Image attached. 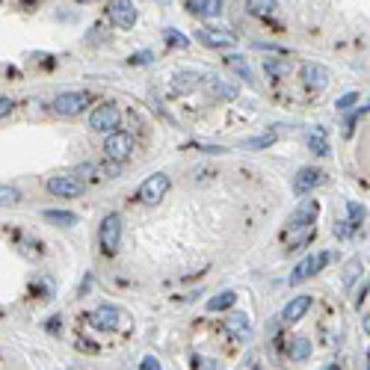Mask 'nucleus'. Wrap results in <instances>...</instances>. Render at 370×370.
Instances as JSON below:
<instances>
[{
	"instance_id": "obj_1",
	"label": "nucleus",
	"mask_w": 370,
	"mask_h": 370,
	"mask_svg": "<svg viewBox=\"0 0 370 370\" xmlns=\"http://www.w3.org/2000/svg\"><path fill=\"white\" fill-rule=\"evenodd\" d=\"M169 187H172V181H169V175L157 172V175L145 178V181L139 184V189H136V198H139V202H143V205H157L160 198H163V196L169 193Z\"/></svg>"
},
{
	"instance_id": "obj_2",
	"label": "nucleus",
	"mask_w": 370,
	"mask_h": 370,
	"mask_svg": "<svg viewBox=\"0 0 370 370\" xmlns=\"http://www.w3.org/2000/svg\"><path fill=\"white\" fill-rule=\"evenodd\" d=\"M134 152V136L127 131H110V136L104 139V154L110 160H116V163H122L127 160Z\"/></svg>"
},
{
	"instance_id": "obj_3",
	"label": "nucleus",
	"mask_w": 370,
	"mask_h": 370,
	"mask_svg": "<svg viewBox=\"0 0 370 370\" xmlns=\"http://www.w3.org/2000/svg\"><path fill=\"white\" fill-rule=\"evenodd\" d=\"M119 243H122V216L107 214L104 223H101V252L104 255H116Z\"/></svg>"
},
{
	"instance_id": "obj_4",
	"label": "nucleus",
	"mask_w": 370,
	"mask_h": 370,
	"mask_svg": "<svg viewBox=\"0 0 370 370\" xmlns=\"http://www.w3.org/2000/svg\"><path fill=\"white\" fill-rule=\"evenodd\" d=\"M317 216H320V202H317V198H305V202L291 214V219H287V232H302V228H311L317 223Z\"/></svg>"
},
{
	"instance_id": "obj_5",
	"label": "nucleus",
	"mask_w": 370,
	"mask_h": 370,
	"mask_svg": "<svg viewBox=\"0 0 370 370\" xmlns=\"http://www.w3.org/2000/svg\"><path fill=\"white\" fill-rule=\"evenodd\" d=\"M86 104H89V95H86V92H63V95L54 98V113L72 119V116L83 113Z\"/></svg>"
},
{
	"instance_id": "obj_6",
	"label": "nucleus",
	"mask_w": 370,
	"mask_h": 370,
	"mask_svg": "<svg viewBox=\"0 0 370 370\" xmlns=\"http://www.w3.org/2000/svg\"><path fill=\"white\" fill-rule=\"evenodd\" d=\"M119 119H122V113H119V107H113V104H98L95 110H92V116H89V127L92 131H116L119 127Z\"/></svg>"
},
{
	"instance_id": "obj_7",
	"label": "nucleus",
	"mask_w": 370,
	"mask_h": 370,
	"mask_svg": "<svg viewBox=\"0 0 370 370\" xmlns=\"http://www.w3.org/2000/svg\"><path fill=\"white\" fill-rule=\"evenodd\" d=\"M329 264V252H320V255H308L305 261H299L296 267H294V273H291V278L287 282L291 285H302L305 278H311V276H317L320 269H323Z\"/></svg>"
},
{
	"instance_id": "obj_8",
	"label": "nucleus",
	"mask_w": 370,
	"mask_h": 370,
	"mask_svg": "<svg viewBox=\"0 0 370 370\" xmlns=\"http://www.w3.org/2000/svg\"><path fill=\"white\" fill-rule=\"evenodd\" d=\"M89 323L101 332H116L119 323H122V311L116 305H98L92 314H89Z\"/></svg>"
},
{
	"instance_id": "obj_9",
	"label": "nucleus",
	"mask_w": 370,
	"mask_h": 370,
	"mask_svg": "<svg viewBox=\"0 0 370 370\" xmlns=\"http://www.w3.org/2000/svg\"><path fill=\"white\" fill-rule=\"evenodd\" d=\"M107 15L119 30H131L136 24V9H134L131 0H113L110 9H107Z\"/></svg>"
},
{
	"instance_id": "obj_10",
	"label": "nucleus",
	"mask_w": 370,
	"mask_h": 370,
	"mask_svg": "<svg viewBox=\"0 0 370 370\" xmlns=\"http://www.w3.org/2000/svg\"><path fill=\"white\" fill-rule=\"evenodd\" d=\"M48 193H54L59 198H74L83 193V184H80V178H74V175H54L51 181H48Z\"/></svg>"
},
{
	"instance_id": "obj_11",
	"label": "nucleus",
	"mask_w": 370,
	"mask_h": 370,
	"mask_svg": "<svg viewBox=\"0 0 370 370\" xmlns=\"http://www.w3.org/2000/svg\"><path fill=\"white\" fill-rule=\"evenodd\" d=\"M223 329H225V335L232 338V341H249V338H252V323H249V317L240 314V311L232 314V317H225Z\"/></svg>"
},
{
	"instance_id": "obj_12",
	"label": "nucleus",
	"mask_w": 370,
	"mask_h": 370,
	"mask_svg": "<svg viewBox=\"0 0 370 370\" xmlns=\"http://www.w3.org/2000/svg\"><path fill=\"white\" fill-rule=\"evenodd\" d=\"M323 181V172L314 166H305V169H299V175H294V193L296 196H305V193H311V189Z\"/></svg>"
},
{
	"instance_id": "obj_13",
	"label": "nucleus",
	"mask_w": 370,
	"mask_h": 370,
	"mask_svg": "<svg viewBox=\"0 0 370 370\" xmlns=\"http://www.w3.org/2000/svg\"><path fill=\"white\" fill-rule=\"evenodd\" d=\"M198 42L207 45V48H234L237 39H234L232 33H223V30L202 27V30H198Z\"/></svg>"
},
{
	"instance_id": "obj_14",
	"label": "nucleus",
	"mask_w": 370,
	"mask_h": 370,
	"mask_svg": "<svg viewBox=\"0 0 370 370\" xmlns=\"http://www.w3.org/2000/svg\"><path fill=\"white\" fill-rule=\"evenodd\" d=\"M302 80L308 89H326L329 86V68L317 65V63H305L302 65Z\"/></svg>"
},
{
	"instance_id": "obj_15",
	"label": "nucleus",
	"mask_w": 370,
	"mask_h": 370,
	"mask_svg": "<svg viewBox=\"0 0 370 370\" xmlns=\"http://www.w3.org/2000/svg\"><path fill=\"white\" fill-rule=\"evenodd\" d=\"M308 308H311V296H296V299H291V302L285 305L282 320H285V323H296V320L305 317Z\"/></svg>"
},
{
	"instance_id": "obj_16",
	"label": "nucleus",
	"mask_w": 370,
	"mask_h": 370,
	"mask_svg": "<svg viewBox=\"0 0 370 370\" xmlns=\"http://www.w3.org/2000/svg\"><path fill=\"white\" fill-rule=\"evenodd\" d=\"M187 9L193 15H202V18H214L223 12V0H187Z\"/></svg>"
},
{
	"instance_id": "obj_17",
	"label": "nucleus",
	"mask_w": 370,
	"mask_h": 370,
	"mask_svg": "<svg viewBox=\"0 0 370 370\" xmlns=\"http://www.w3.org/2000/svg\"><path fill=\"white\" fill-rule=\"evenodd\" d=\"M287 356H291L294 362H305V358L311 356V341H308V338H294L291 347H287Z\"/></svg>"
},
{
	"instance_id": "obj_18",
	"label": "nucleus",
	"mask_w": 370,
	"mask_h": 370,
	"mask_svg": "<svg viewBox=\"0 0 370 370\" xmlns=\"http://www.w3.org/2000/svg\"><path fill=\"white\" fill-rule=\"evenodd\" d=\"M211 92H214V98H223V101H234V98H237V86H234V83H225V80H219V77H214V80H211Z\"/></svg>"
},
{
	"instance_id": "obj_19",
	"label": "nucleus",
	"mask_w": 370,
	"mask_h": 370,
	"mask_svg": "<svg viewBox=\"0 0 370 370\" xmlns=\"http://www.w3.org/2000/svg\"><path fill=\"white\" fill-rule=\"evenodd\" d=\"M237 302V294L234 291H225V294H216L207 299V311H225V308H232Z\"/></svg>"
},
{
	"instance_id": "obj_20",
	"label": "nucleus",
	"mask_w": 370,
	"mask_h": 370,
	"mask_svg": "<svg viewBox=\"0 0 370 370\" xmlns=\"http://www.w3.org/2000/svg\"><path fill=\"white\" fill-rule=\"evenodd\" d=\"M198 83H202V74H198V72H181V74H175V89H178V92H189V89H196Z\"/></svg>"
},
{
	"instance_id": "obj_21",
	"label": "nucleus",
	"mask_w": 370,
	"mask_h": 370,
	"mask_svg": "<svg viewBox=\"0 0 370 370\" xmlns=\"http://www.w3.org/2000/svg\"><path fill=\"white\" fill-rule=\"evenodd\" d=\"M308 148H311V154H320V157H326L329 154V139L323 131H311L308 134Z\"/></svg>"
},
{
	"instance_id": "obj_22",
	"label": "nucleus",
	"mask_w": 370,
	"mask_h": 370,
	"mask_svg": "<svg viewBox=\"0 0 370 370\" xmlns=\"http://www.w3.org/2000/svg\"><path fill=\"white\" fill-rule=\"evenodd\" d=\"M225 63H228V65H232V68H234V72H237L240 77H243V80H249V83H255V74H252V68H249V63H246V59H243V56H237V54H234V56H228V59H225Z\"/></svg>"
},
{
	"instance_id": "obj_23",
	"label": "nucleus",
	"mask_w": 370,
	"mask_h": 370,
	"mask_svg": "<svg viewBox=\"0 0 370 370\" xmlns=\"http://www.w3.org/2000/svg\"><path fill=\"white\" fill-rule=\"evenodd\" d=\"M276 0H246V9L252 15H269V12H276Z\"/></svg>"
},
{
	"instance_id": "obj_24",
	"label": "nucleus",
	"mask_w": 370,
	"mask_h": 370,
	"mask_svg": "<svg viewBox=\"0 0 370 370\" xmlns=\"http://www.w3.org/2000/svg\"><path fill=\"white\" fill-rule=\"evenodd\" d=\"M48 223H56V225H74L77 223V214L72 211H45Z\"/></svg>"
},
{
	"instance_id": "obj_25",
	"label": "nucleus",
	"mask_w": 370,
	"mask_h": 370,
	"mask_svg": "<svg viewBox=\"0 0 370 370\" xmlns=\"http://www.w3.org/2000/svg\"><path fill=\"white\" fill-rule=\"evenodd\" d=\"M18 202H21V193L9 184H0V207H12Z\"/></svg>"
},
{
	"instance_id": "obj_26",
	"label": "nucleus",
	"mask_w": 370,
	"mask_h": 370,
	"mask_svg": "<svg viewBox=\"0 0 370 370\" xmlns=\"http://www.w3.org/2000/svg\"><path fill=\"white\" fill-rule=\"evenodd\" d=\"M347 211H349V219H347V223L349 225H362L364 223V216H367V211H364V207L362 205H358V202H347Z\"/></svg>"
},
{
	"instance_id": "obj_27",
	"label": "nucleus",
	"mask_w": 370,
	"mask_h": 370,
	"mask_svg": "<svg viewBox=\"0 0 370 370\" xmlns=\"http://www.w3.org/2000/svg\"><path fill=\"white\" fill-rule=\"evenodd\" d=\"M163 39H166L169 45H175V48H187L189 45V39L181 33V30H175V27H166L163 30Z\"/></svg>"
},
{
	"instance_id": "obj_28",
	"label": "nucleus",
	"mask_w": 370,
	"mask_h": 370,
	"mask_svg": "<svg viewBox=\"0 0 370 370\" xmlns=\"http://www.w3.org/2000/svg\"><path fill=\"white\" fill-rule=\"evenodd\" d=\"M276 143V136L273 134H267V136H255V139H246V152H255V148H269Z\"/></svg>"
},
{
	"instance_id": "obj_29",
	"label": "nucleus",
	"mask_w": 370,
	"mask_h": 370,
	"mask_svg": "<svg viewBox=\"0 0 370 370\" xmlns=\"http://www.w3.org/2000/svg\"><path fill=\"white\" fill-rule=\"evenodd\" d=\"M358 273H362V261H358V258H353V261L347 264V273H344V285H347V287L353 285Z\"/></svg>"
},
{
	"instance_id": "obj_30",
	"label": "nucleus",
	"mask_w": 370,
	"mask_h": 370,
	"mask_svg": "<svg viewBox=\"0 0 370 370\" xmlns=\"http://www.w3.org/2000/svg\"><path fill=\"white\" fill-rule=\"evenodd\" d=\"M131 65H148V63H154V54L152 51H139V54H134L131 59H127Z\"/></svg>"
},
{
	"instance_id": "obj_31",
	"label": "nucleus",
	"mask_w": 370,
	"mask_h": 370,
	"mask_svg": "<svg viewBox=\"0 0 370 370\" xmlns=\"http://www.w3.org/2000/svg\"><path fill=\"white\" fill-rule=\"evenodd\" d=\"M356 101H358V95H356V92H347L344 98H338V104H335V107H338V110H349Z\"/></svg>"
},
{
	"instance_id": "obj_32",
	"label": "nucleus",
	"mask_w": 370,
	"mask_h": 370,
	"mask_svg": "<svg viewBox=\"0 0 370 370\" xmlns=\"http://www.w3.org/2000/svg\"><path fill=\"white\" fill-rule=\"evenodd\" d=\"M139 367H143V370H160L163 364H160L154 356H145V358H143V364H139Z\"/></svg>"
},
{
	"instance_id": "obj_33",
	"label": "nucleus",
	"mask_w": 370,
	"mask_h": 370,
	"mask_svg": "<svg viewBox=\"0 0 370 370\" xmlns=\"http://www.w3.org/2000/svg\"><path fill=\"white\" fill-rule=\"evenodd\" d=\"M349 232H353V225L349 223H338L335 225V237H349Z\"/></svg>"
},
{
	"instance_id": "obj_34",
	"label": "nucleus",
	"mask_w": 370,
	"mask_h": 370,
	"mask_svg": "<svg viewBox=\"0 0 370 370\" xmlns=\"http://www.w3.org/2000/svg\"><path fill=\"white\" fill-rule=\"evenodd\" d=\"M9 113H12V101H9V98H0V119Z\"/></svg>"
},
{
	"instance_id": "obj_35",
	"label": "nucleus",
	"mask_w": 370,
	"mask_h": 370,
	"mask_svg": "<svg viewBox=\"0 0 370 370\" xmlns=\"http://www.w3.org/2000/svg\"><path fill=\"white\" fill-rule=\"evenodd\" d=\"M154 3H160V6H169V3H172V0H154Z\"/></svg>"
},
{
	"instance_id": "obj_36",
	"label": "nucleus",
	"mask_w": 370,
	"mask_h": 370,
	"mask_svg": "<svg viewBox=\"0 0 370 370\" xmlns=\"http://www.w3.org/2000/svg\"><path fill=\"white\" fill-rule=\"evenodd\" d=\"M80 3H92V0H80Z\"/></svg>"
}]
</instances>
